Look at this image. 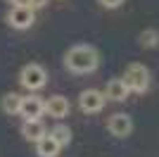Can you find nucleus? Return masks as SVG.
Listing matches in <instances>:
<instances>
[{
    "label": "nucleus",
    "instance_id": "1",
    "mask_svg": "<svg viewBox=\"0 0 159 157\" xmlns=\"http://www.w3.org/2000/svg\"><path fill=\"white\" fill-rule=\"evenodd\" d=\"M98 52L95 48L90 45H74L71 50L64 55V64L69 72L74 74H90L95 72V67H98Z\"/></svg>",
    "mask_w": 159,
    "mask_h": 157
},
{
    "label": "nucleus",
    "instance_id": "2",
    "mask_svg": "<svg viewBox=\"0 0 159 157\" xmlns=\"http://www.w3.org/2000/svg\"><path fill=\"white\" fill-rule=\"evenodd\" d=\"M124 81H126V86H128V91H131V93H145L147 86H150V72H147L145 64L133 62V64L126 67Z\"/></svg>",
    "mask_w": 159,
    "mask_h": 157
},
{
    "label": "nucleus",
    "instance_id": "3",
    "mask_svg": "<svg viewBox=\"0 0 159 157\" xmlns=\"http://www.w3.org/2000/svg\"><path fill=\"white\" fill-rule=\"evenodd\" d=\"M19 81H21L24 88H29V91H38V88L45 86L48 74H45V69L40 64H26L21 69V74H19Z\"/></svg>",
    "mask_w": 159,
    "mask_h": 157
},
{
    "label": "nucleus",
    "instance_id": "4",
    "mask_svg": "<svg viewBox=\"0 0 159 157\" xmlns=\"http://www.w3.org/2000/svg\"><path fill=\"white\" fill-rule=\"evenodd\" d=\"M7 21L12 29H29L36 21V17L29 5H12V10L7 12Z\"/></svg>",
    "mask_w": 159,
    "mask_h": 157
},
{
    "label": "nucleus",
    "instance_id": "5",
    "mask_svg": "<svg viewBox=\"0 0 159 157\" xmlns=\"http://www.w3.org/2000/svg\"><path fill=\"white\" fill-rule=\"evenodd\" d=\"M79 105H81V110L88 112V114L100 112L102 107H105V93L95 91V88H88V91H83L79 95Z\"/></svg>",
    "mask_w": 159,
    "mask_h": 157
},
{
    "label": "nucleus",
    "instance_id": "6",
    "mask_svg": "<svg viewBox=\"0 0 159 157\" xmlns=\"http://www.w3.org/2000/svg\"><path fill=\"white\" fill-rule=\"evenodd\" d=\"M43 112H45V102L36 95H29V98H21V107H19V114L26 121L31 119H40L43 117Z\"/></svg>",
    "mask_w": 159,
    "mask_h": 157
},
{
    "label": "nucleus",
    "instance_id": "7",
    "mask_svg": "<svg viewBox=\"0 0 159 157\" xmlns=\"http://www.w3.org/2000/svg\"><path fill=\"white\" fill-rule=\"evenodd\" d=\"M107 129H109V133L116 138H126L131 136V131H133V121L128 114H114L109 121H107Z\"/></svg>",
    "mask_w": 159,
    "mask_h": 157
},
{
    "label": "nucleus",
    "instance_id": "8",
    "mask_svg": "<svg viewBox=\"0 0 159 157\" xmlns=\"http://www.w3.org/2000/svg\"><path fill=\"white\" fill-rule=\"evenodd\" d=\"M45 112L52 119H64L69 114V100L64 95H52V98L45 100Z\"/></svg>",
    "mask_w": 159,
    "mask_h": 157
},
{
    "label": "nucleus",
    "instance_id": "9",
    "mask_svg": "<svg viewBox=\"0 0 159 157\" xmlns=\"http://www.w3.org/2000/svg\"><path fill=\"white\" fill-rule=\"evenodd\" d=\"M128 86L124 78H112L109 83H107V91H105V98L109 100H116V102H121V100H126L128 98Z\"/></svg>",
    "mask_w": 159,
    "mask_h": 157
},
{
    "label": "nucleus",
    "instance_id": "10",
    "mask_svg": "<svg viewBox=\"0 0 159 157\" xmlns=\"http://www.w3.org/2000/svg\"><path fill=\"white\" fill-rule=\"evenodd\" d=\"M36 152H38L40 157H57V152H60V143H57L50 133H45L40 140H36Z\"/></svg>",
    "mask_w": 159,
    "mask_h": 157
},
{
    "label": "nucleus",
    "instance_id": "11",
    "mask_svg": "<svg viewBox=\"0 0 159 157\" xmlns=\"http://www.w3.org/2000/svg\"><path fill=\"white\" fill-rule=\"evenodd\" d=\"M21 133H24L29 140H40V138L45 136L48 131H45V126L40 124V119H31V121H24V126H21Z\"/></svg>",
    "mask_w": 159,
    "mask_h": 157
},
{
    "label": "nucleus",
    "instance_id": "12",
    "mask_svg": "<svg viewBox=\"0 0 159 157\" xmlns=\"http://www.w3.org/2000/svg\"><path fill=\"white\" fill-rule=\"evenodd\" d=\"M19 107H21V95L7 93L5 98H2V112L5 114H19Z\"/></svg>",
    "mask_w": 159,
    "mask_h": 157
},
{
    "label": "nucleus",
    "instance_id": "13",
    "mask_svg": "<svg viewBox=\"0 0 159 157\" xmlns=\"http://www.w3.org/2000/svg\"><path fill=\"white\" fill-rule=\"evenodd\" d=\"M50 136L60 143V148L62 145H69L71 143V131H69V126H64V124H57V126H52L50 129Z\"/></svg>",
    "mask_w": 159,
    "mask_h": 157
},
{
    "label": "nucleus",
    "instance_id": "14",
    "mask_svg": "<svg viewBox=\"0 0 159 157\" xmlns=\"http://www.w3.org/2000/svg\"><path fill=\"white\" fill-rule=\"evenodd\" d=\"M140 45H145V48L159 45V31L157 29H145V31L140 33Z\"/></svg>",
    "mask_w": 159,
    "mask_h": 157
},
{
    "label": "nucleus",
    "instance_id": "15",
    "mask_svg": "<svg viewBox=\"0 0 159 157\" xmlns=\"http://www.w3.org/2000/svg\"><path fill=\"white\" fill-rule=\"evenodd\" d=\"M102 7H107V10H114V7H119V5H124V0H98Z\"/></svg>",
    "mask_w": 159,
    "mask_h": 157
},
{
    "label": "nucleus",
    "instance_id": "16",
    "mask_svg": "<svg viewBox=\"0 0 159 157\" xmlns=\"http://www.w3.org/2000/svg\"><path fill=\"white\" fill-rule=\"evenodd\" d=\"M26 5L31 7V10H40V7L48 5V0H26Z\"/></svg>",
    "mask_w": 159,
    "mask_h": 157
},
{
    "label": "nucleus",
    "instance_id": "17",
    "mask_svg": "<svg viewBox=\"0 0 159 157\" xmlns=\"http://www.w3.org/2000/svg\"><path fill=\"white\" fill-rule=\"evenodd\" d=\"M7 2H12V5H26V0H7Z\"/></svg>",
    "mask_w": 159,
    "mask_h": 157
}]
</instances>
